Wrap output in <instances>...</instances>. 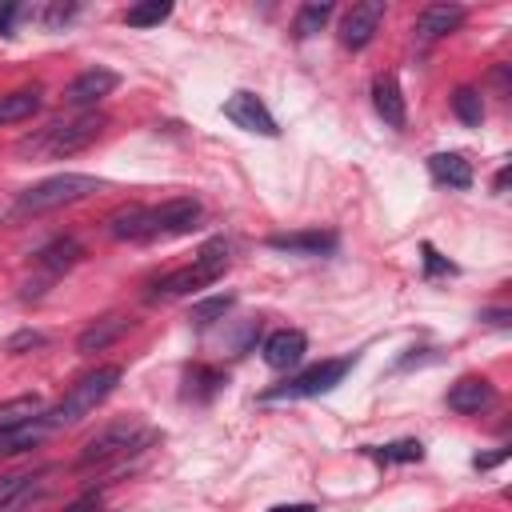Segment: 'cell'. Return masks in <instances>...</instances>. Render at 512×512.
Here are the masks:
<instances>
[{
    "label": "cell",
    "instance_id": "6da1fadb",
    "mask_svg": "<svg viewBox=\"0 0 512 512\" xmlns=\"http://www.w3.org/2000/svg\"><path fill=\"white\" fill-rule=\"evenodd\" d=\"M100 132H104V116L100 112H80V116L52 120V124L36 128L32 136H24L16 144V156H28V160H60V156H72V152L88 148Z\"/></svg>",
    "mask_w": 512,
    "mask_h": 512
},
{
    "label": "cell",
    "instance_id": "7a4b0ae2",
    "mask_svg": "<svg viewBox=\"0 0 512 512\" xmlns=\"http://www.w3.org/2000/svg\"><path fill=\"white\" fill-rule=\"evenodd\" d=\"M224 268H228V240L216 236V240H208V244L192 256V264H184V268L168 272L164 280H156V284H152V296H164V300H168V296H188V292L208 288L212 280H220Z\"/></svg>",
    "mask_w": 512,
    "mask_h": 512
},
{
    "label": "cell",
    "instance_id": "3957f363",
    "mask_svg": "<svg viewBox=\"0 0 512 512\" xmlns=\"http://www.w3.org/2000/svg\"><path fill=\"white\" fill-rule=\"evenodd\" d=\"M152 440H156V432L144 428L140 420H116V424L100 428V432L80 448L76 468H104V464H112V460H120V456L140 452V448L152 444Z\"/></svg>",
    "mask_w": 512,
    "mask_h": 512
},
{
    "label": "cell",
    "instance_id": "277c9868",
    "mask_svg": "<svg viewBox=\"0 0 512 512\" xmlns=\"http://www.w3.org/2000/svg\"><path fill=\"white\" fill-rule=\"evenodd\" d=\"M116 384H120V368H116V364H100L96 372L80 376V380L68 388V396H64L56 408H48L52 424H56V428H68V424L84 420L88 412H96V404H104V400L116 392Z\"/></svg>",
    "mask_w": 512,
    "mask_h": 512
},
{
    "label": "cell",
    "instance_id": "5b68a950",
    "mask_svg": "<svg viewBox=\"0 0 512 512\" xmlns=\"http://www.w3.org/2000/svg\"><path fill=\"white\" fill-rule=\"evenodd\" d=\"M100 188L96 176H84V172H60V176H48L32 188H24L16 196V212H52L60 204H76L84 196H92Z\"/></svg>",
    "mask_w": 512,
    "mask_h": 512
},
{
    "label": "cell",
    "instance_id": "8992f818",
    "mask_svg": "<svg viewBox=\"0 0 512 512\" xmlns=\"http://www.w3.org/2000/svg\"><path fill=\"white\" fill-rule=\"evenodd\" d=\"M352 364H356V356L320 360V364L304 368L300 376H292L288 384H280V388L264 392V400H304V396H324V392H332V388L352 372Z\"/></svg>",
    "mask_w": 512,
    "mask_h": 512
},
{
    "label": "cell",
    "instance_id": "52a82bcc",
    "mask_svg": "<svg viewBox=\"0 0 512 512\" xmlns=\"http://www.w3.org/2000/svg\"><path fill=\"white\" fill-rule=\"evenodd\" d=\"M196 220H200V200L196 196H172L156 208H144V240H164V236L192 232Z\"/></svg>",
    "mask_w": 512,
    "mask_h": 512
},
{
    "label": "cell",
    "instance_id": "ba28073f",
    "mask_svg": "<svg viewBox=\"0 0 512 512\" xmlns=\"http://www.w3.org/2000/svg\"><path fill=\"white\" fill-rule=\"evenodd\" d=\"M224 116H228L236 128L256 132V136H276V132H280L276 120H272V112L264 108V100H260L256 92H232V96L224 100Z\"/></svg>",
    "mask_w": 512,
    "mask_h": 512
},
{
    "label": "cell",
    "instance_id": "9c48e42d",
    "mask_svg": "<svg viewBox=\"0 0 512 512\" xmlns=\"http://www.w3.org/2000/svg\"><path fill=\"white\" fill-rule=\"evenodd\" d=\"M380 20H384V0H360V4H352L344 12V20H340V44L344 48H364L376 36Z\"/></svg>",
    "mask_w": 512,
    "mask_h": 512
},
{
    "label": "cell",
    "instance_id": "30bf717a",
    "mask_svg": "<svg viewBox=\"0 0 512 512\" xmlns=\"http://www.w3.org/2000/svg\"><path fill=\"white\" fill-rule=\"evenodd\" d=\"M52 468H40V472H0V512H20L28 508L44 488H48V476Z\"/></svg>",
    "mask_w": 512,
    "mask_h": 512
},
{
    "label": "cell",
    "instance_id": "8fae6325",
    "mask_svg": "<svg viewBox=\"0 0 512 512\" xmlns=\"http://www.w3.org/2000/svg\"><path fill=\"white\" fill-rule=\"evenodd\" d=\"M116 84H120V76H116L112 68H84L76 80L64 84V104H72V108H88V104L104 100Z\"/></svg>",
    "mask_w": 512,
    "mask_h": 512
},
{
    "label": "cell",
    "instance_id": "7c38bea8",
    "mask_svg": "<svg viewBox=\"0 0 512 512\" xmlns=\"http://www.w3.org/2000/svg\"><path fill=\"white\" fill-rule=\"evenodd\" d=\"M304 352H308V336H304L300 328H276V332L264 340V348H260L264 364H268V368H276V372H284V368L300 364V356H304Z\"/></svg>",
    "mask_w": 512,
    "mask_h": 512
},
{
    "label": "cell",
    "instance_id": "4fadbf2b",
    "mask_svg": "<svg viewBox=\"0 0 512 512\" xmlns=\"http://www.w3.org/2000/svg\"><path fill=\"white\" fill-rule=\"evenodd\" d=\"M464 4H428L420 16H416V40H440L448 32H456L464 24Z\"/></svg>",
    "mask_w": 512,
    "mask_h": 512
},
{
    "label": "cell",
    "instance_id": "5bb4252c",
    "mask_svg": "<svg viewBox=\"0 0 512 512\" xmlns=\"http://www.w3.org/2000/svg\"><path fill=\"white\" fill-rule=\"evenodd\" d=\"M268 248L292 252V256H324V252L336 248V232H320V228H308V232H280V236H268Z\"/></svg>",
    "mask_w": 512,
    "mask_h": 512
},
{
    "label": "cell",
    "instance_id": "9a60e30c",
    "mask_svg": "<svg viewBox=\"0 0 512 512\" xmlns=\"http://www.w3.org/2000/svg\"><path fill=\"white\" fill-rule=\"evenodd\" d=\"M48 432H56V424H52V416H48V412H40L36 420H28V424H20V428H4V432H0V460L20 456V452L36 448Z\"/></svg>",
    "mask_w": 512,
    "mask_h": 512
},
{
    "label": "cell",
    "instance_id": "2e32d148",
    "mask_svg": "<svg viewBox=\"0 0 512 512\" xmlns=\"http://www.w3.org/2000/svg\"><path fill=\"white\" fill-rule=\"evenodd\" d=\"M372 104H376V112L388 128H404V116H408L404 112V92H400V80L392 72H380L372 80Z\"/></svg>",
    "mask_w": 512,
    "mask_h": 512
},
{
    "label": "cell",
    "instance_id": "e0dca14e",
    "mask_svg": "<svg viewBox=\"0 0 512 512\" xmlns=\"http://www.w3.org/2000/svg\"><path fill=\"white\" fill-rule=\"evenodd\" d=\"M492 396H496V392H492L488 380H480V376H460V380L448 388V408L460 412V416H472V412L488 408Z\"/></svg>",
    "mask_w": 512,
    "mask_h": 512
},
{
    "label": "cell",
    "instance_id": "ac0fdd59",
    "mask_svg": "<svg viewBox=\"0 0 512 512\" xmlns=\"http://www.w3.org/2000/svg\"><path fill=\"white\" fill-rule=\"evenodd\" d=\"M124 332H128V316L108 312V316L92 320V324L76 336V352H104V348H108V344H116Z\"/></svg>",
    "mask_w": 512,
    "mask_h": 512
},
{
    "label": "cell",
    "instance_id": "d6986e66",
    "mask_svg": "<svg viewBox=\"0 0 512 512\" xmlns=\"http://www.w3.org/2000/svg\"><path fill=\"white\" fill-rule=\"evenodd\" d=\"M428 172H432L436 184L472 188V164H468L460 152H432V156H428Z\"/></svg>",
    "mask_w": 512,
    "mask_h": 512
},
{
    "label": "cell",
    "instance_id": "ffe728a7",
    "mask_svg": "<svg viewBox=\"0 0 512 512\" xmlns=\"http://www.w3.org/2000/svg\"><path fill=\"white\" fill-rule=\"evenodd\" d=\"M80 256H84L80 240H72V236H60V240H52V244H44V248L36 252V264H40L48 276H60V272H68V268H72Z\"/></svg>",
    "mask_w": 512,
    "mask_h": 512
},
{
    "label": "cell",
    "instance_id": "44dd1931",
    "mask_svg": "<svg viewBox=\"0 0 512 512\" xmlns=\"http://www.w3.org/2000/svg\"><path fill=\"white\" fill-rule=\"evenodd\" d=\"M40 112V88H20V92H8L0 96V124H16V120H28Z\"/></svg>",
    "mask_w": 512,
    "mask_h": 512
},
{
    "label": "cell",
    "instance_id": "7402d4cb",
    "mask_svg": "<svg viewBox=\"0 0 512 512\" xmlns=\"http://www.w3.org/2000/svg\"><path fill=\"white\" fill-rule=\"evenodd\" d=\"M40 412H48L40 396H16V400H4V404H0V432H4V428H20V424L36 420Z\"/></svg>",
    "mask_w": 512,
    "mask_h": 512
},
{
    "label": "cell",
    "instance_id": "603a6c76",
    "mask_svg": "<svg viewBox=\"0 0 512 512\" xmlns=\"http://www.w3.org/2000/svg\"><path fill=\"white\" fill-rule=\"evenodd\" d=\"M372 460L380 464H408V460H420L424 456V444L420 440H392V444H380V448H364Z\"/></svg>",
    "mask_w": 512,
    "mask_h": 512
},
{
    "label": "cell",
    "instance_id": "cb8c5ba5",
    "mask_svg": "<svg viewBox=\"0 0 512 512\" xmlns=\"http://www.w3.org/2000/svg\"><path fill=\"white\" fill-rule=\"evenodd\" d=\"M452 112L460 116V124H468V128H476L480 120H484V100H480V92L476 88H456L452 92Z\"/></svg>",
    "mask_w": 512,
    "mask_h": 512
},
{
    "label": "cell",
    "instance_id": "d4e9b609",
    "mask_svg": "<svg viewBox=\"0 0 512 512\" xmlns=\"http://www.w3.org/2000/svg\"><path fill=\"white\" fill-rule=\"evenodd\" d=\"M168 16H172V4H168V0H144V4H132V8L124 12V20H128L132 28H152V24L168 20Z\"/></svg>",
    "mask_w": 512,
    "mask_h": 512
},
{
    "label": "cell",
    "instance_id": "484cf974",
    "mask_svg": "<svg viewBox=\"0 0 512 512\" xmlns=\"http://www.w3.org/2000/svg\"><path fill=\"white\" fill-rule=\"evenodd\" d=\"M328 16H332V4H304V8L296 12V24H292V32L304 40V36L320 32V28L328 24Z\"/></svg>",
    "mask_w": 512,
    "mask_h": 512
},
{
    "label": "cell",
    "instance_id": "4316f807",
    "mask_svg": "<svg viewBox=\"0 0 512 512\" xmlns=\"http://www.w3.org/2000/svg\"><path fill=\"white\" fill-rule=\"evenodd\" d=\"M232 308V296H212V300H200L192 304V324H212V320H224V312Z\"/></svg>",
    "mask_w": 512,
    "mask_h": 512
},
{
    "label": "cell",
    "instance_id": "83f0119b",
    "mask_svg": "<svg viewBox=\"0 0 512 512\" xmlns=\"http://www.w3.org/2000/svg\"><path fill=\"white\" fill-rule=\"evenodd\" d=\"M420 252H424V272H428V276H440V272H456V268H452V264H448V260H444V256H440L432 244H424Z\"/></svg>",
    "mask_w": 512,
    "mask_h": 512
},
{
    "label": "cell",
    "instance_id": "f1b7e54d",
    "mask_svg": "<svg viewBox=\"0 0 512 512\" xmlns=\"http://www.w3.org/2000/svg\"><path fill=\"white\" fill-rule=\"evenodd\" d=\"M40 344H44V336H40V332H28V328H24V332H16V336H12L8 344H4V352H24V348H40Z\"/></svg>",
    "mask_w": 512,
    "mask_h": 512
},
{
    "label": "cell",
    "instance_id": "f546056e",
    "mask_svg": "<svg viewBox=\"0 0 512 512\" xmlns=\"http://www.w3.org/2000/svg\"><path fill=\"white\" fill-rule=\"evenodd\" d=\"M24 8L20 4H0V36H12V28H16V16H20Z\"/></svg>",
    "mask_w": 512,
    "mask_h": 512
},
{
    "label": "cell",
    "instance_id": "4dcf8cb0",
    "mask_svg": "<svg viewBox=\"0 0 512 512\" xmlns=\"http://www.w3.org/2000/svg\"><path fill=\"white\" fill-rule=\"evenodd\" d=\"M480 320L492 324V328H508V312L504 308H488V312H480Z\"/></svg>",
    "mask_w": 512,
    "mask_h": 512
},
{
    "label": "cell",
    "instance_id": "1f68e13d",
    "mask_svg": "<svg viewBox=\"0 0 512 512\" xmlns=\"http://www.w3.org/2000/svg\"><path fill=\"white\" fill-rule=\"evenodd\" d=\"M72 12H76V4H68V8H60V4H56V8H48V16H44V20H48V24L56 28V24H64V20L72 16Z\"/></svg>",
    "mask_w": 512,
    "mask_h": 512
},
{
    "label": "cell",
    "instance_id": "d6a6232c",
    "mask_svg": "<svg viewBox=\"0 0 512 512\" xmlns=\"http://www.w3.org/2000/svg\"><path fill=\"white\" fill-rule=\"evenodd\" d=\"M500 460H508V448H496V452H488V456H476V468H496Z\"/></svg>",
    "mask_w": 512,
    "mask_h": 512
},
{
    "label": "cell",
    "instance_id": "836d02e7",
    "mask_svg": "<svg viewBox=\"0 0 512 512\" xmlns=\"http://www.w3.org/2000/svg\"><path fill=\"white\" fill-rule=\"evenodd\" d=\"M64 512H100V504H96V496H80L76 504H68Z\"/></svg>",
    "mask_w": 512,
    "mask_h": 512
},
{
    "label": "cell",
    "instance_id": "e575fe53",
    "mask_svg": "<svg viewBox=\"0 0 512 512\" xmlns=\"http://www.w3.org/2000/svg\"><path fill=\"white\" fill-rule=\"evenodd\" d=\"M268 512H316L312 504H276V508H268Z\"/></svg>",
    "mask_w": 512,
    "mask_h": 512
},
{
    "label": "cell",
    "instance_id": "d590c367",
    "mask_svg": "<svg viewBox=\"0 0 512 512\" xmlns=\"http://www.w3.org/2000/svg\"><path fill=\"white\" fill-rule=\"evenodd\" d=\"M504 188H508V164L496 172V192H504Z\"/></svg>",
    "mask_w": 512,
    "mask_h": 512
}]
</instances>
